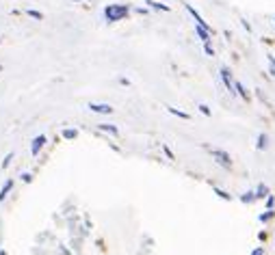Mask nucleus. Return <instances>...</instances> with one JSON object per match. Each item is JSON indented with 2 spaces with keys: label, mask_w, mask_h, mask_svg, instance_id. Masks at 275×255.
<instances>
[{
  "label": "nucleus",
  "mask_w": 275,
  "mask_h": 255,
  "mask_svg": "<svg viewBox=\"0 0 275 255\" xmlns=\"http://www.w3.org/2000/svg\"><path fill=\"white\" fill-rule=\"evenodd\" d=\"M128 4H108L106 9H104V15H106L108 22H120L128 15Z\"/></svg>",
  "instance_id": "nucleus-1"
},
{
  "label": "nucleus",
  "mask_w": 275,
  "mask_h": 255,
  "mask_svg": "<svg viewBox=\"0 0 275 255\" xmlns=\"http://www.w3.org/2000/svg\"><path fill=\"white\" fill-rule=\"evenodd\" d=\"M210 156H212V160L224 169H232V158L228 152H224V149H210Z\"/></svg>",
  "instance_id": "nucleus-2"
},
{
  "label": "nucleus",
  "mask_w": 275,
  "mask_h": 255,
  "mask_svg": "<svg viewBox=\"0 0 275 255\" xmlns=\"http://www.w3.org/2000/svg\"><path fill=\"white\" fill-rule=\"evenodd\" d=\"M221 80H224V84H226V89L230 91L232 95H236V80H234V76H232V71L228 69V67H221Z\"/></svg>",
  "instance_id": "nucleus-3"
},
{
  "label": "nucleus",
  "mask_w": 275,
  "mask_h": 255,
  "mask_svg": "<svg viewBox=\"0 0 275 255\" xmlns=\"http://www.w3.org/2000/svg\"><path fill=\"white\" fill-rule=\"evenodd\" d=\"M186 11H188V13H191V15H193V19H195V24L204 26V28H206V30H210V32H212V28H210V26H208V22H206V19H204V17H202V15H200V13H198V11H195V9H193V6H191V4H186Z\"/></svg>",
  "instance_id": "nucleus-4"
},
{
  "label": "nucleus",
  "mask_w": 275,
  "mask_h": 255,
  "mask_svg": "<svg viewBox=\"0 0 275 255\" xmlns=\"http://www.w3.org/2000/svg\"><path fill=\"white\" fill-rule=\"evenodd\" d=\"M89 110H91V113H100V115H110V113H113V108H110L108 104H94V102L89 104Z\"/></svg>",
  "instance_id": "nucleus-5"
},
{
  "label": "nucleus",
  "mask_w": 275,
  "mask_h": 255,
  "mask_svg": "<svg viewBox=\"0 0 275 255\" xmlns=\"http://www.w3.org/2000/svg\"><path fill=\"white\" fill-rule=\"evenodd\" d=\"M44 143H46V136H44V134L35 136V139H32V145H30V154H32V156H37V154H39V149L44 147Z\"/></svg>",
  "instance_id": "nucleus-6"
},
{
  "label": "nucleus",
  "mask_w": 275,
  "mask_h": 255,
  "mask_svg": "<svg viewBox=\"0 0 275 255\" xmlns=\"http://www.w3.org/2000/svg\"><path fill=\"white\" fill-rule=\"evenodd\" d=\"M195 32H198V37H200V39H202V41H204V43H208V41H210V35H212V32H210V30H206L204 26L195 24Z\"/></svg>",
  "instance_id": "nucleus-7"
},
{
  "label": "nucleus",
  "mask_w": 275,
  "mask_h": 255,
  "mask_svg": "<svg viewBox=\"0 0 275 255\" xmlns=\"http://www.w3.org/2000/svg\"><path fill=\"white\" fill-rule=\"evenodd\" d=\"M256 199H258L256 197V191H247V193L240 195V201H243V204H254Z\"/></svg>",
  "instance_id": "nucleus-8"
},
{
  "label": "nucleus",
  "mask_w": 275,
  "mask_h": 255,
  "mask_svg": "<svg viewBox=\"0 0 275 255\" xmlns=\"http://www.w3.org/2000/svg\"><path fill=\"white\" fill-rule=\"evenodd\" d=\"M11 188H13V180H6V182H4V186L0 188V201H4V197L11 193Z\"/></svg>",
  "instance_id": "nucleus-9"
},
{
  "label": "nucleus",
  "mask_w": 275,
  "mask_h": 255,
  "mask_svg": "<svg viewBox=\"0 0 275 255\" xmlns=\"http://www.w3.org/2000/svg\"><path fill=\"white\" fill-rule=\"evenodd\" d=\"M256 147L260 149V152L269 147V136H266V134H258V143H256Z\"/></svg>",
  "instance_id": "nucleus-10"
},
{
  "label": "nucleus",
  "mask_w": 275,
  "mask_h": 255,
  "mask_svg": "<svg viewBox=\"0 0 275 255\" xmlns=\"http://www.w3.org/2000/svg\"><path fill=\"white\" fill-rule=\"evenodd\" d=\"M167 110H169V113H172V115L180 117V119H191V115L184 113V110H178V108H174V106H167Z\"/></svg>",
  "instance_id": "nucleus-11"
},
{
  "label": "nucleus",
  "mask_w": 275,
  "mask_h": 255,
  "mask_svg": "<svg viewBox=\"0 0 275 255\" xmlns=\"http://www.w3.org/2000/svg\"><path fill=\"white\" fill-rule=\"evenodd\" d=\"M256 197H258V199H266V197H269V188H266L264 184H258V188H256Z\"/></svg>",
  "instance_id": "nucleus-12"
},
{
  "label": "nucleus",
  "mask_w": 275,
  "mask_h": 255,
  "mask_svg": "<svg viewBox=\"0 0 275 255\" xmlns=\"http://www.w3.org/2000/svg\"><path fill=\"white\" fill-rule=\"evenodd\" d=\"M236 95L243 97V100H250V93H247V89L243 87V82H238V80H236Z\"/></svg>",
  "instance_id": "nucleus-13"
},
{
  "label": "nucleus",
  "mask_w": 275,
  "mask_h": 255,
  "mask_svg": "<svg viewBox=\"0 0 275 255\" xmlns=\"http://www.w3.org/2000/svg\"><path fill=\"white\" fill-rule=\"evenodd\" d=\"M275 217V212L271 210V208H269V210H266L264 214H260V217H258V221H260V223H269V221Z\"/></svg>",
  "instance_id": "nucleus-14"
},
{
  "label": "nucleus",
  "mask_w": 275,
  "mask_h": 255,
  "mask_svg": "<svg viewBox=\"0 0 275 255\" xmlns=\"http://www.w3.org/2000/svg\"><path fill=\"white\" fill-rule=\"evenodd\" d=\"M146 4H150V6H152V9H156V11H172V9H169V6H167V4L154 2V0H148V2H146Z\"/></svg>",
  "instance_id": "nucleus-15"
},
{
  "label": "nucleus",
  "mask_w": 275,
  "mask_h": 255,
  "mask_svg": "<svg viewBox=\"0 0 275 255\" xmlns=\"http://www.w3.org/2000/svg\"><path fill=\"white\" fill-rule=\"evenodd\" d=\"M100 130H104V132H110L113 136L120 134V130H117L115 126H108V123H100Z\"/></svg>",
  "instance_id": "nucleus-16"
},
{
  "label": "nucleus",
  "mask_w": 275,
  "mask_h": 255,
  "mask_svg": "<svg viewBox=\"0 0 275 255\" xmlns=\"http://www.w3.org/2000/svg\"><path fill=\"white\" fill-rule=\"evenodd\" d=\"M212 191H214V195H219V197H221V199H226V201H232V195H230V193L221 191V188H217V186H214V188H212Z\"/></svg>",
  "instance_id": "nucleus-17"
},
{
  "label": "nucleus",
  "mask_w": 275,
  "mask_h": 255,
  "mask_svg": "<svg viewBox=\"0 0 275 255\" xmlns=\"http://www.w3.org/2000/svg\"><path fill=\"white\" fill-rule=\"evenodd\" d=\"M78 132L76 130H63V139H76Z\"/></svg>",
  "instance_id": "nucleus-18"
},
{
  "label": "nucleus",
  "mask_w": 275,
  "mask_h": 255,
  "mask_svg": "<svg viewBox=\"0 0 275 255\" xmlns=\"http://www.w3.org/2000/svg\"><path fill=\"white\" fill-rule=\"evenodd\" d=\"M198 108H200V113H202V115L210 117V108H208V106H206V104H200V106H198Z\"/></svg>",
  "instance_id": "nucleus-19"
},
{
  "label": "nucleus",
  "mask_w": 275,
  "mask_h": 255,
  "mask_svg": "<svg viewBox=\"0 0 275 255\" xmlns=\"http://www.w3.org/2000/svg\"><path fill=\"white\" fill-rule=\"evenodd\" d=\"M204 52H206V54H208V56H214V50H212V45H210V41H208V43H204Z\"/></svg>",
  "instance_id": "nucleus-20"
},
{
  "label": "nucleus",
  "mask_w": 275,
  "mask_h": 255,
  "mask_svg": "<svg viewBox=\"0 0 275 255\" xmlns=\"http://www.w3.org/2000/svg\"><path fill=\"white\" fill-rule=\"evenodd\" d=\"M11 160H13V154H6V158L2 160V169H4V167H9V165H11Z\"/></svg>",
  "instance_id": "nucleus-21"
},
{
  "label": "nucleus",
  "mask_w": 275,
  "mask_h": 255,
  "mask_svg": "<svg viewBox=\"0 0 275 255\" xmlns=\"http://www.w3.org/2000/svg\"><path fill=\"white\" fill-rule=\"evenodd\" d=\"M273 206H275V197L269 195V197H266V208H271V210H273Z\"/></svg>",
  "instance_id": "nucleus-22"
},
{
  "label": "nucleus",
  "mask_w": 275,
  "mask_h": 255,
  "mask_svg": "<svg viewBox=\"0 0 275 255\" xmlns=\"http://www.w3.org/2000/svg\"><path fill=\"white\" fill-rule=\"evenodd\" d=\"M28 15H30V17H35V19H42V17H44V15H42V13H39V11H32V9L28 11Z\"/></svg>",
  "instance_id": "nucleus-23"
},
{
  "label": "nucleus",
  "mask_w": 275,
  "mask_h": 255,
  "mask_svg": "<svg viewBox=\"0 0 275 255\" xmlns=\"http://www.w3.org/2000/svg\"><path fill=\"white\" fill-rule=\"evenodd\" d=\"M22 180L26 182V184H30V182H32V175H30V173H24V175H22Z\"/></svg>",
  "instance_id": "nucleus-24"
},
{
  "label": "nucleus",
  "mask_w": 275,
  "mask_h": 255,
  "mask_svg": "<svg viewBox=\"0 0 275 255\" xmlns=\"http://www.w3.org/2000/svg\"><path fill=\"white\" fill-rule=\"evenodd\" d=\"M269 63H271V74L275 76V56H269Z\"/></svg>",
  "instance_id": "nucleus-25"
},
{
  "label": "nucleus",
  "mask_w": 275,
  "mask_h": 255,
  "mask_svg": "<svg viewBox=\"0 0 275 255\" xmlns=\"http://www.w3.org/2000/svg\"><path fill=\"white\" fill-rule=\"evenodd\" d=\"M252 255H264V249H260V247H258V249L252 251Z\"/></svg>",
  "instance_id": "nucleus-26"
},
{
  "label": "nucleus",
  "mask_w": 275,
  "mask_h": 255,
  "mask_svg": "<svg viewBox=\"0 0 275 255\" xmlns=\"http://www.w3.org/2000/svg\"><path fill=\"white\" fill-rule=\"evenodd\" d=\"M0 255H6V253H4V251H0Z\"/></svg>",
  "instance_id": "nucleus-27"
},
{
  "label": "nucleus",
  "mask_w": 275,
  "mask_h": 255,
  "mask_svg": "<svg viewBox=\"0 0 275 255\" xmlns=\"http://www.w3.org/2000/svg\"><path fill=\"white\" fill-rule=\"evenodd\" d=\"M273 22H275V17H273Z\"/></svg>",
  "instance_id": "nucleus-28"
}]
</instances>
